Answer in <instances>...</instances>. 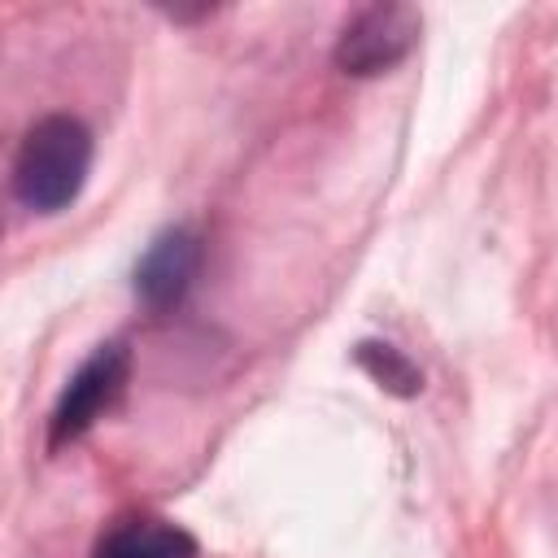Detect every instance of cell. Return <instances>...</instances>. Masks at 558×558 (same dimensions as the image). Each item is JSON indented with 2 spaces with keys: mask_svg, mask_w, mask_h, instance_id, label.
I'll return each instance as SVG.
<instances>
[{
  "mask_svg": "<svg viewBox=\"0 0 558 558\" xmlns=\"http://www.w3.org/2000/svg\"><path fill=\"white\" fill-rule=\"evenodd\" d=\"M418 31H423L418 9L379 0V4L357 9V13L344 22V31H340L331 57H336V65H340L344 74H357V78L384 74V70H392V65L418 44Z\"/></svg>",
  "mask_w": 558,
  "mask_h": 558,
  "instance_id": "2",
  "label": "cell"
},
{
  "mask_svg": "<svg viewBox=\"0 0 558 558\" xmlns=\"http://www.w3.org/2000/svg\"><path fill=\"white\" fill-rule=\"evenodd\" d=\"M201 266V235L192 227H170L161 231L148 253L135 266V292L148 310H170L183 301Z\"/></svg>",
  "mask_w": 558,
  "mask_h": 558,
  "instance_id": "4",
  "label": "cell"
},
{
  "mask_svg": "<svg viewBox=\"0 0 558 558\" xmlns=\"http://www.w3.org/2000/svg\"><path fill=\"white\" fill-rule=\"evenodd\" d=\"M357 362L371 371V379H379V388H388V392H397V397H414V392L423 388L418 366H414L401 349H392V344L366 340V344H357Z\"/></svg>",
  "mask_w": 558,
  "mask_h": 558,
  "instance_id": "6",
  "label": "cell"
},
{
  "mask_svg": "<svg viewBox=\"0 0 558 558\" xmlns=\"http://www.w3.org/2000/svg\"><path fill=\"white\" fill-rule=\"evenodd\" d=\"M92 131L70 113L39 118L13 157V196L31 214H61L87 183Z\"/></svg>",
  "mask_w": 558,
  "mask_h": 558,
  "instance_id": "1",
  "label": "cell"
},
{
  "mask_svg": "<svg viewBox=\"0 0 558 558\" xmlns=\"http://www.w3.org/2000/svg\"><path fill=\"white\" fill-rule=\"evenodd\" d=\"M126 366H131L126 344H100V349L70 375V384H65V392H61L52 418H48V449H61L65 440L83 436V432L100 418V410L122 392Z\"/></svg>",
  "mask_w": 558,
  "mask_h": 558,
  "instance_id": "3",
  "label": "cell"
},
{
  "mask_svg": "<svg viewBox=\"0 0 558 558\" xmlns=\"http://www.w3.org/2000/svg\"><path fill=\"white\" fill-rule=\"evenodd\" d=\"M96 558H196V541L166 519H126L100 536Z\"/></svg>",
  "mask_w": 558,
  "mask_h": 558,
  "instance_id": "5",
  "label": "cell"
}]
</instances>
